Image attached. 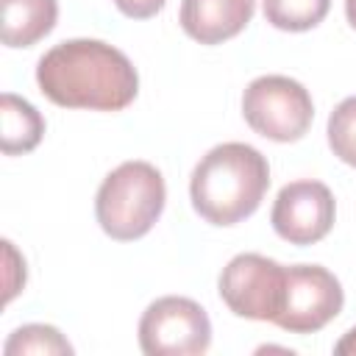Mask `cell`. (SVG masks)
Returning <instances> with one entry per match:
<instances>
[{
    "instance_id": "1",
    "label": "cell",
    "mask_w": 356,
    "mask_h": 356,
    "mask_svg": "<svg viewBox=\"0 0 356 356\" xmlns=\"http://www.w3.org/2000/svg\"><path fill=\"white\" fill-rule=\"evenodd\" d=\"M39 92L64 108L122 111L139 92L136 67L100 39H70L50 47L36 64Z\"/></svg>"
},
{
    "instance_id": "2",
    "label": "cell",
    "mask_w": 356,
    "mask_h": 356,
    "mask_svg": "<svg viewBox=\"0 0 356 356\" xmlns=\"http://www.w3.org/2000/svg\"><path fill=\"white\" fill-rule=\"evenodd\" d=\"M267 186V159L245 142H225L211 147L192 170L189 197L206 222L236 225L261 206Z\"/></svg>"
},
{
    "instance_id": "3",
    "label": "cell",
    "mask_w": 356,
    "mask_h": 356,
    "mask_svg": "<svg viewBox=\"0 0 356 356\" xmlns=\"http://www.w3.org/2000/svg\"><path fill=\"white\" fill-rule=\"evenodd\" d=\"M167 186L161 172L147 161H122L111 170L95 197L100 228L117 242L145 236L164 211Z\"/></svg>"
},
{
    "instance_id": "4",
    "label": "cell",
    "mask_w": 356,
    "mask_h": 356,
    "mask_svg": "<svg viewBox=\"0 0 356 356\" xmlns=\"http://www.w3.org/2000/svg\"><path fill=\"white\" fill-rule=\"evenodd\" d=\"M245 122L264 139L298 142L314 120V103L303 83L286 75H261L242 95Z\"/></svg>"
},
{
    "instance_id": "5",
    "label": "cell",
    "mask_w": 356,
    "mask_h": 356,
    "mask_svg": "<svg viewBox=\"0 0 356 356\" xmlns=\"http://www.w3.org/2000/svg\"><path fill=\"white\" fill-rule=\"evenodd\" d=\"M209 345L211 320L192 298H159L139 320V348L147 356H200Z\"/></svg>"
},
{
    "instance_id": "6",
    "label": "cell",
    "mask_w": 356,
    "mask_h": 356,
    "mask_svg": "<svg viewBox=\"0 0 356 356\" xmlns=\"http://www.w3.org/2000/svg\"><path fill=\"white\" fill-rule=\"evenodd\" d=\"M286 267L259 253L234 256L220 273V298L236 314L248 320L275 323L284 306Z\"/></svg>"
},
{
    "instance_id": "7",
    "label": "cell",
    "mask_w": 356,
    "mask_h": 356,
    "mask_svg": "<svg viewBox=\"0 0 356 356\" xmlns=\"http://www.w3.org/2000/svg\"><path fill=\"white\" fill-rule=\"evenodd\" d=\"M342 303L345 292L331 270L320 264H292L286 267L284 306L275 325L289 334H314L342 312Z\"/></svg>"
},
{
    "instance_id": "8",
    "label": "cell",
    "mask_w": 356,
    "mask_h": 356,
    "mask_svg": "<svg viewBox=\"0 0 356 356\" xmlns=\"http://www.w3.org/2000/svg\"><path fill=\"white\" fill-rule=\"evenodd\" d=\"M334 217H337V203L325 184L292 181L278 192L270 222L284 242L303 248L320 242L334 228Z\"/></svg>"
},
{
    "instance_id": "9",
    "label": "cell",
    "mask_w": 356,
    "mask_h": 356,
    "mask_svg": "<svg viewBox=\"0 0 356 356\" xmlns=\"http://www.w3.org/2000/svg\"><path fill=\"white\" fill-rule=\"evenodd\" d=\"M256 0H184L181 28L200 44H220L245 31Z\"/></svg>"
},
{
    "instance_id": "10",
    "label": "cell",
    "mask_w": 356,
    "mask_h": 356,
    "mask_svg": "<svg viewBox=\"0 0 356 356\" xmlns=\"http://www.w3.org/2000/svg\"><path fill=\"white\" fill-rule=\"evenodd\" d=\"M58 17L56 0H3V44L31 47L44 39Z\"/></svg>"
},
{
    "instance_id": "11",
    "label": "cell",
    "mask_w": 356,
    "mask_h": 356,
    "mask_svg": "<svg viewBox=\"0 0 356 356\" xmlns=\"http://www.w3.org/2000/svg\"><path fill=\"white\" fill-rule=\"evenodd\" d=\"M44 136L42 114L22 97L6 92L0 97V147L6 156L33 150Z\"/></svg>"
},
{
    "instance_id": "12",
    "label": "cell",
    "mask_w": 356,
    "mask_h": 356,
    "mask_svg": "<svg viewBox=\"0 0 356 356\" xmlns=\"http://www.w3.org/2000/svg\"><path fill=\"white\" fill-rule=\"evenodd\" d=\"M261 6L273 28L300 33L325 19L331 0H261Z\"/></svg>"
},
{
    "instance_id": "13",
    "label": "cell",
    "mask_w": 356,
    "mask_h": 356,
    "mask_svg": "<svg viewBox=\"0 0 356 356\" xmlns=\"http://www.w3.org/2000/svg\"><path fill=\"white\" fill-rule=\"evenodd\" d=\"M3 353L6 356H22V353H39V356H44V353H67L70 356L72 345L61 337L58 328L42 325V323H31V325L17 328L8 337Z\"/></svg>"
},
{
    "instance_id": "14",
    "label": "cell",
    "mask_w": 356,
    "mask_h": 356,
    "mask_svg": "<svg viewBox=\"0 0 356 356\" xmlns=\"http://www.w3.org/2000/svg\"><path fill=\"white\" fill-rule=\"evenodd\" d=\"M328 145L334 156L356 167V95L345 97L328 117Z\"/></svg>"
},
{
    "instance_id": "15",
    "label": "cell",
    "mask_w": 356,
    "mask_h": 356,
    "mask_svg": "<svg viewBox=\"0 0 356 356\" xmlns=\"http://www.w3.org/2000/svg\"><path fill=\"white\" fill-rule=\"evenodd\" d=\"M167 0H114V6L131 19H150L164 8Z\"/></svg>"
},
{
    "instance_id": "16",
    "label": "cell",
    "mask_w": 356,
    "mask_h": 356,
    "mask_svg": "<svg viewBox=\"0 0 356 356\" xmlns=\"http://www.w3.org/2000/svg\"><path fill=\"white\" fill-rule=\"evenodd\" d=\"M334 353H337V356H356V325L334 345Z\"/></svg>"
},
{
    "instance_id": "17",
    "label": "cell",
    "mask_w": 356,
    "mask_h": 356,
    "mask_svg": "<svg viewBox=\"0 0 356 356\" xmlns=\"http://www.w3.org/2000/svg\"><path fill=\"white\" fill-rule=\"evenodd\" d=\"M345 14H348V22H350V28L356 31V0H345Z\"/></svg>"
}]
</instances>
